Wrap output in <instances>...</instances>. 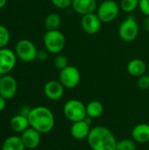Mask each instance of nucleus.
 <instances>
[{"label": "nucleus", "mask_w": 149, "mask_h": 150, "mask_svg": "<svg viewBox=\"0 0 149 150\" xmlns=\"http://www.w3.org/2000/svg\"><path fill=\"white\" fill-rule=\"evenodd\" d=\"M6 106V99L4 98L2 96H0V112L4 110Z\"/></svg>", "instance_id": "nucleus-32"}, {"label": "nucleus", "mask_w": 149, "mask_h": 150, "mask_svg": "<svg viewBox=\"0 0 149 150\" xmlns=\"http://www.w3.org/2000/svg\"><path fill=\"white\" fill-rule=\"evenodd\" d=\"M32 108L30 107L29 105H23L19 109V114L22 115V116H24V117L28 118L29 115H30V113H31V112H32Z\"/></svg>", "instance_id": "nucleus-29"}, {"label": "nucleus", "mask_w": 149, "mask_h": 150, "mask_svg": "<svg viewBox=\"0 0 149 150\" xmlns=\"http://www.w3.org/2000/svg\"><path fill=\"white\" fill-rule=\"evenodd\" d=\"M43 41L46 49L49 53L54 54H60L66 45V38L60 30L47 31L44 34Z\"/></svg>", "instance_id": "nucleus-3"}, {"label": "nucleus", "mask_w": 149, "mask_h": 150, "mask_svg": "<svg viewBox=\"0 0 149 150\" xmlns=\"http://www.w3.org/2000/svg\"><path fill=\"white\" fill-rule=\"evenodd\" d=\"M116 150H136V142L133 139H122L118 141Z\"/></svg>", "instance_id": "nucleus-23"}, {"label": "nucleus", "mask_w": 149, "mask_h": 150, "mask_svg": "<svg viewBox=\"0 0 149 150\" xmlns=\"http://www.w3.org/2000/svg\"><path fill=\"white\" fill-rule=\"evenodd\" d=\"M137 86L141 91H147L149 89V75H143L138 77Z\"/></svg>", "instance_id": "nucleus-26"}, {"label": "nucleus", "mask_w": 149, "mask_h": 150, "mask_svg": "<svg viewBox=\"0 0 149 150\" xmlns=\"http://www.w3.org/2000/svg\"><path fill=\"white\" fill-rule=\"evenodd\" d=\"M139 24L133 15H128L119 26V36L126 42L134 40L139 34Z\"/></svg>", "instance_id": "nucleus-5"}, {"label": "nucleus", "mask_w": 149, "mask_h": 150, "mask_svg": "<svg viewBox=\"0 0 149 150\" xmlns=\"http://www.w3.org/2000/svg\"><path fill=\"white\" fill-rule=\"evenodd\" d=\"M91 127L89 123L83 120L73 122L70 127V134L73 136L74 139L78 141L87 140L90 133Z\"/></svg>", "instance_id": "nucleus-13"}, {"label": "nucleus", "mask_w": 149, "mask_h": 150, "mask_svg": "<svg viewBox=\"0 0 149 150\" xmlns=\"http://www.w3.org/2000/svg\"><path fill=\"white\" fill-rule=\"evenodd\" d=\"M139 9L145 16H149V0H140Z\"/></svg>", "instance_id": "nucleus-28"}, {"label": "nucleus", "mask_w": 149, "mask_h": 150, "mask_svg": "<svg viewBox=\"0 0 149 150\" xmlns=\"http://www.w3.org/2000/svg\"><path fill=\"white\" fill-rule=\"evenodd\" d=\"M140 0H121L120 1V10L126 13H132L137 8H139Z\"/></svg>", "instance_id": "nucleus-22"}, {"label": "nucleus", "mask_w": 149, "mask_h": 150, "mask_svg": "<svg viewBox=\"0 0 149 150\" xmlns=\"http://www.w3.org/2000/svg\"><path fill=\"white\" fill-rule=\"evenodd\" d=\"M18 84L15 78L10 75H4L0 82V96L6 100L11 99L17 93Z\"/></svg>", "instance_id": "nucleus-10"}, {"label": "nucleus", "mask_w": 149, "mask_h": 150, "mask_svg": "<svg viewBox=\"0 0 149 150\" xmlns=\"http://www.w3.org/2000/svg\"><path fill=\"white\" fill-rule=\"evenodd\" d=\"M73 0H51V3L58 9L64 10L72 6Z\"/></svg>", "instance_id": "nucleus-27"}, {"label": "nucleus", "mask_w": 149, "mask_h": 150, "mask_svg": "<svg viewBox=\"0 0 149 150\" xmlns=\"http://www.w3.org/2000/svg\"><path fill=\"white\" fill-rule=\"evenodd\" d=\"M10 40V33L8 29L0 25V49L4 48V47L8 44Z\"/></svg>", "instance_id": "nucleus-25"}, {"label": "nucleus", "mask_w": 149, "mask_h": 150, "mask_svg": "<svg viewBox=\"0 0 149 150\" xmlns=\"http://www.w3.org/2000/svg\"><path fill=\"white\" fill-rule=\"evenodd\" d=\"M25 147L18 136H10L4 140L1 150H25Z\"/></svg>", "instance_id": "nucleus-20"}, {"label": "nucleus", "mask_w": 149, "mask_h": 150, "mask_svg": "<svg viewBox=\"0 0 149 150\" xmlns=\"http://www.w3.org/2000/svg\"><path fill=\"white\" fill-rule=\"evenodd\" d=\"M44 25H45L47 31L59 30V28L61 25V18L60 15H58L57 13H54V12L49 13L45 18Z\"/></svg>", "instance_id": "nucleus-21"}, {"label": "nucleus", "mask_w": 149, "mask_h": 150, "mask_svg": "<svg viewBox=\"0 0 149 150\" xmlns=\"http://www.w3.org/2000/svg\"><path fill=\"white\" fill-rule=\"evenodd\" d=\"M71 7L76 13L83 16L94 12L97 8V4L96 0H73Z\"/></svg>", "instance_id": "nucleus-15"}, {"label": "nucleus", "mask_w": 149, "mask_h": 150, "mask_svg": "<svg viewBox=\"0 0 149 150\" xmlns=\"http://www.w3.org/2000/svg\"><path fill=\"white\" fill-rule=\"evenodd\" d=\"M29 120L28 118L24 117L20 114L13 116L10 120V127L11 130H13L16 133H23L25 130H26L29 127Z\"/></svg>", "instance_id": "nucleus-18"}, {"label": "nucleus", "mask_w": 149, "mask_h": 150, "mask_svg": "<svg viewBox=\"0 0 149 150\" xmlns=\"http://www.w3.org/2000/svg\"><path fill=\"white\" fill-rule=\"evenodd\" d=\"M48 51L47 50H40L37 53V59L40 61H46L48 58Z\"/></svg>", "instance_id": "nucleus-30"}, {"label": "nucleus", "mask_w": 149, "mask_h": 150, "mask_svg": "<svg viewBox=\"0 0 149 150\" xmlns=\"http://www.w3.org/2000/svg\"><path fill=\"white\" fill-rule=\"evenodd\" d=\"M6 1H7V0H0V9H1V8H3V7L5 5Z\"/></svg>", "instance_id": "nucleus-33"}, {"label": "nucleus", "mask_w": 149, "mask_h": 150, "mask_svg": "<svg viewBox=\"0 0 149 150\" xmlns=\"http://www.w3.org/2000/svg\"><path fill=\"white\" fill-rule=\"evenodd\" d=\"M87 142L92 150H116L118 142L113 133L104 126L92 127Z\"/></svg>", "instance_id": "nucleus-1"}, {"label": "nucleus", "mask_w": 149, "mask_h": 150, "mask_svg": "<svg viewBox=\"0 0 149 150\" xmlns=\"http://www.w3.org/2000/svg\"><path fill=\"white\" fill-rule=\"evenodd\" d=\"M54 66H55L56 69L61 70V69H65L66 67L68 66V59L65 55L58 54L54 57Z\"/></svg>", "instance_id": "nucleus-24"}, {"label": "nucleus", "mask_w": 149, "mask_h": 150, "mask_svg": "<svg viewBox=\"0 0 149 150\" xmlns=\"http://www.w3.org/2000/svg\"><path fill=\"white\" fill-rule=\"evenodd\" d=\"M15 50L18 58L25 62H32L37 58L38 50L35 45L29 40H19L16 45Z\"/></svg>", "instance_id": "nucleus-8"}, {"label": "nucleus", "mask_w": 149, "mask_h": 150, "mask_svg": "<svg viewBox=\"0 0 149 150\" xmlns=\"http://www.w3.org/2000/svg\"><path fill=\"white\" fill-rule=\"evenodd\" d=\"M126 70L130 76L138 78L145 75L147 71V64L143 60L139 58H134L129 61V62L127 63Z\"/></svg>", "instance_id": "nucleus-17"}, {"label": "nucleus", "mask_w": 149, "mask_h": 150, "mask_svg": "<svg viewBox=\"0 0 149 150\" xmlns=\"http://www.w3.org/2000/svg\"><path fill=\"white\" fill-rule=\"evenodd\" d=\"M63 113L72 123L83 120L87 117L86 105L78 99H69L63 105Z\"/></svg>", "instance_id": "nucleus-4"}, {"label": "nucleus", "mask_w": 149, "mask_h": 150, "mask_svg": "<svg viewBox=\"0 0 149 150\" xmlns=\"http://www.w3.org/2000/svg\"><path fill=\"white\" fill-rule=\"evenodd\" d=\"M142 25H143V28L147 32H149V16L145 17V18L143 19V22H142Z\"/></svg>", "instance_id": "nucleus-31"}, {"label": "nucleus", "mask_w": 149, "mask_h": 150, "mask_svg": "<svg viewBox=\"0 0 149 150\" xmlns=\"http://www.w3.org/2000/svg\"><path fill=\"white\" fill-rule=\"evenodd\" d=\"M148 75H149V74H148Z\"/></svg>", "instance_id": "nucleus-35"}, {"label": "nucleus", "mask_w": 149, "mask_h": 150, "mask_svg": "<svg viewBox=\"0 0 149 150\" xmlns=\"http://www.w3.org/2000/svg\"><path fill=\"white\" fill-rule=\"evenodd\" d=\"M16 64L15 54L7 48L0 49V74L6 75L11 72Z\"/></svg>", "instance_id": "nucleus-12"}, {"label": "nucleus", "mask_w": 149, "mask_h": 150, "mask_svg": "<svg viewBox=\"0 0 149 150\" xmlns=\"http://www.w3.org/2000/svg\"><path fill=\"white\" fill-rule=\"evenodd\" d=\"M2 77H3V76H2V75L0 74V82H1V79H2Z\"/></svg>", "instance_id": "nucleus-34"}, {"label": "nucleus", "mask_w": 149, "mask_h": 150, "mask_svg": "<svg viewBox=\"0 0 149 150\" xmlns=\"http://www.w3.org/2000/svg\"><path fill=\"white\" fill-rule=\"evenodd\" d=\"M102 25V21L97 13H89L82 16L81 18V27L88 34L97 33Z\"/></svg>", "instance_id": "nucleus-9"}, {"label": "nucleus", "mask_w": 149, "mask_h": 150, "mask_svg": "<svg viewBox=\"0 0 149 150\" xmlns=\"http://www.w3.org/2000/svg\"><path fill=\"white\" fill-rule=\"evenodd\" d=\"M120 6L114 0H104L97 8V14L102 23H111L119 16Z\"/></svg>", "instance_id": "nucleus-6"}, {"label": "nucleus", "mask_w": 149, "mask_h": 150, "mask_svg": "<svg viewBox=\"0 0 149 150\" xmlns=\"http://www.w3.org/2000/svg\"><path fill=\"white\" fill-rule=\"evenodd\" d=\"M64 90L65 88L61 83L56 80L48 81L43 88L45 96L52 101L60 100L64 95Z\"/></svg>", "instance_id": "nucleus-11"}, {"label": "nucleus", "mask_w": 149, "mask_h": 150, "mask_svg": "<svg viewBox=\"0 0 149 150\" xmlns=\"http://www.w3.org/2000/svg\"><path fill=\"white\" fill-rule=\"evenodd\" d=\"M81 80L79 69L73 65H68L65 69L60 70V82L66 89L76 88Z\"/></svg>", "instance_id": "nucleus-7"}, {"label": "nucleus", "mask_w": 149, "mask_h": 150, "mask_svg": "<svg viewBox=\"0 0 149 150\" xmlns=\"http://www.w3.org/2000/svg\"><path fill=\"white\" fill-rule=\"evenodd\" d=\"M131 136L136 143L149 142V124L140 123L136 125L132 129Z\"/></svg>", "instance_id": "nucleus-16"}, {"label": "nucleus", "mask_w": 149, "mask_h": 150, "mask_svg": "<svg viewBox=\"0 0 149 150\" xmlns=\"http://www.w3.org/2000/svg\"><path fill=\"white\" fill-rule=\"evenodd\" d=\"M30 127L40 134L51 132L54 127L55 120L52 111L46 106H36L32 109L28 117Z\"/></svg>", "instance_id": "nucleus-2"}, {"label": "nucleus", "mask_w": 149, "mask_h": 150, "mask_svg": "<svg viewBox=\"0 0 149 150\" xmlns=\"http://www.w3.org/2000/svg\"><path fill=\"white\" fill-rule=\"evenodd\" d=\"M40 133L35 130L32 127H28L21 134V140L25 147L28 149H36L40 143Z\"/></svg>", "instance_id": "nucleus-14"}, {"label": "nucleus", "mask_w": 149, "mask_h": 150, "mask_svg": "<svg viewBox=\"0 0 149 150\" xmlns=\"http://www.w3.org/2000/svg\"><path fill=\"white\" fill-rule=\"evenodd\" d=\"M87 116L92 120L99 118L104 112V105L98 100H91L86 105Z\"/></svg>", "instance_id": "nucleus-19"}]
</instances>
